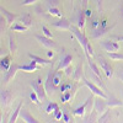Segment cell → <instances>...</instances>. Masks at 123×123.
I'll use <instances>...</instances> for the list:
<instances>
[{
  "label": "cell",
  "instance_id": "8992f818",
  "mask_svg": "<svg viewBox=\"0 0 123 123\" xmlns=\"http://www.w3.org/2000/svg\"><path fill=\"white\" fill-rule=\"evenodd\" d=\"M54 69L52 68L49 71H48V74H47V79H46V83H44V87H46V91H47V94L48 95H52L54 94V91H57V86L54 85L53 83V75H54Z\"/></svg>",
  "mask_w": 123,
  "mask_h": 123
},
{
  "label": "cell",
  "instance_id": "f6af8a7d",
  "mask_svg": "<svg viewBox=\"0 0 123 123\" xmlns=\"http://www.w3.org/2000/svg\"><path fill=\"white\" fill-rule=\"evenodd\" d=\"M69 89H71V85H70V84L63 85V86L60 85V91H62V92H65V90H69Z\"/></svg>",
  "mask_w": 123,
  "mask_h": 123
},
{
  "label": "cell",
  "instance_id": "44dd1931",
  "mask_svg": "<svg viewBox=\"0 0 123 123\" xmlns=\"http://www.w3.org/2000/svg\"><path fill=\"white\" fill-rule=\"evenodd\" d=\"M0 67H1V70L4 71H7L10 69V67H11V55H5L1 58V60H0Z\"/></svg>",
  "mask_w": 123,
  "mask_h": 123
},
{
  "label": "cell",
  "instance_id": "f35d334b",
  "mask_svg": "<svg viewBox=\"0 0 123 123\" xmlns=\"http://www.w3.org/2000/svg\"><path fill=\"white\" fill-rule=\"evenodd\" d=\"M54 118H55L57 121H59V119L63 118V111H60V108L54 112Z\"/></svg>",
  "mask_w": 123,
  "mask_h": 123
},
{
  "label": "cell",
  "instance_id": "d4e9b609",
  "mask_svg": "<svg viewBox=\"0 0 123 123\" xmlns=\"http://www.w3.org/2000/svg\"><path fill=\"white\" fill-rule=\"evenodd\" d=\"M21 108H22V102H20V104L16 106V108L14 110V112H12V115H11V117H10V123H15L16 122V119H17V117L20 116V112H21Z\"/></svg>",
  "mask_w": 123,
  "mask_h": 123
},
{
  "label": "cell",
  "instance_id": "603a6c76",
  "mask_svg": "<svg viewBox=\"0 0 123 123\" xmlns=\"http://www.w3.org/2000/svg\"><path fill=\"white\" fill-rule=\"evenodd\" d=\"M18 22H21L22 25L27 26V27H32L33 25V21H32V17H31L30 14H24L20 16V21Z\"/></svg>",
  "mask_w": 123,
  "mask_h": 123
},
{
  "label": "cell",
  "instance_id": "277c9868",
  "mask_svg": "<svg viewBox=\"0 0 123 123\" xmlns=\"http://www.w3.org/2000/svg\"><path fill=\"white\" fill-rule=\"evenodd\" d=\"M83 81H84V84L89 87V90L92 92L94 95H96V96H98V97H102V98H108V96L106 95V92H105V90L104 91H101V87L100 86H97L95 83H92V81H90L89 79H86L85 76H83Z\"/></svg>",
  "mask_w": 123,
  "mask_h": 123
},
{
  "label": "cell",
  "instance_id": "30bf717a",
  "mask_svg": "<svg viewBox=\"0 0 123 123\" xmlns=\"http://www.w3.org/2000/svg\"><path fill=\"white\" fill-rule=\"evenodd\" d=\"M52 26L57 30H63V31H70V27H71V22L69 21L68 18L65 17H59L58 21L55 22H52Z\"/></svg>",
  "mask_w": 123,
  "mask_h": 123
},
{
  "label": "cell",
  "instance_id": "ab89813d",
  "mask_svg": "<svg viewBox=\"0 0 123 123\" xmlns=\"http://www.w3.org/2000/svg\"><path fill=\"white\" fill-rule=\"evenodd\" d=\"M64 70H65V75H67V76H71V75H73V73H74V71H73V68H71V64L68 65Z\"/></svg>",
  "mask_w": 123,
  "mask_h": 123
},
{
  "label": "cell",
  "instance_id": "6da1fadb",
  "mask_svg": "<svg viewBox=\"0 0 123 123\" xmlns=\"http://www.w3.org/2000/svg\"><path fill=\"white\" fill-rule=\"evenodd\" d=\"M81 31H83V30H80L78 26H73V25H71V27H70V32H73L74 37L79 41V43L81 44V47L84 48L85 54H89V55H91V57H94V55H95L94 48H92L91 43L89 42V38L85 36L84 32H81Z\"/></svg>",
  "mask_w": 123,
  "mask_h": 123
},
{
  "label": "cell",
  "instance_id": "8d00e7d4",
  "mask_svg": "<svg viewBox=\"0 0 123 123\" xmlns=\"http://www.w3.org/2000/svg\"><path fill=\"white\" fill-rule=\"evenodd\" d=\"M46 4L48 5V7L58 6V4H59V0H46Z\"/></svg>",
  "mask_w": 123,
  "mask_h": 123
},
{
  "label": "cell",
  "instance_id": "4fadbf2b",
  "mask_svg": "<svg viewBox=\"0 0 123 123\" xmlns=\"http://www.w3.org/2000/svg\"><path fill=\"white\" fill-rule=\"evenodd\" d=\"M94 101V97H92V95L91 96H89L87 98H86V101L84 102L81 106H79L76 110H74V112H73V115L74 116H78V117H83L84 115H85V110H86V107L91 104V102Z\"/></svg>",
  "mask_w": 123,
  "mask_h": 123
},
{
  "label": "cell",
  "instance_id": "ba28073f",
  "mask_svg": "<svg viewBox=\"0 0 123 123\" xmlns=\"http://www.w3.org/2000/svg\"><path fill=\"white\" fill-rule=\"evenodd\" d=\"M35 38L37 39V42L41 44V46H43L48 49H54L55 48V42L50 38V37H47V36H42V35H35Z\"/></svg>",
  "mask_w": 123,
  "mask_h": 123
},
{
  "label": "cell",
  "instance_id": "1f68e13d",
  "mask_svg": "<svg viewBox=\"0 0 123 123\" xmlns=\"http://www.w3.org/2000/svg\"><path fill=\"white\" fill-rule=\"evenodd\" d=\"M71 97H73V94H71V91H65L63 95H62V102H67L69 101Z\"/></svg>",
  "mask_w": 123,
  "mask_h": 123
},
{
  "label": "cell",
  "instance_id": "ee69618b",
  "mask_svg": "<svg viewBox=\"0 0 123 123\" xmlns=\"http://www.w3.org/2000/svg\"><path fill=\"white\" fill-rule=\"evenodd\" d=\"M87 5H89V0H81V9L86 10L87 9Z\"/></svg>",
  "mask_w": 123,
  "mask_h": 123
},
{
  "label": "cell",
  "instance_id": "3957f363",
  "mask_svg": "<svg viewBox=\"0 0 123 123\" xmlns=\"http://www.w3.org/2000/svg\"><path fill=\"white\" fill-rule=\"evenodd\" d=\"M96 59H97V63H98L100 68L105 71L106 76H107L108 79L113 76V67L111 65L110 62H108L104 55H96Z\"/></svg>",
  "mask_w": 123,
  "mask_h": 123
},
{
  "label": "cell",
  "instance_id": "f907efd6",
  "mask_svg": "<svg viewBox=\"0 0 123 123\" xmlns=\"http://www.w3.org/2000/svg\"><path fill=\"white\" fill-rule=\"evenodd\" d=\"M70 3H71V7L74 6V0H70Z\"/></svg>",
  "mask_w": 123,
  "mask_h": 123
},
{
  "label": "cell",
  "instance_id": "7bdbcfd3",
  "mask_svg": "<svg viewBox=\"0 0 123 123\" xmlns=\"http://www.w3.org/2000/svg\"><path fill=\"white\" fill-rule=\"evenodd\" d=\"M63 121H64V122H70V121H71L70 115H68L67 112H63Z\"/></svg>",
  "mask_w": 123,
  "mask_h": 123
},
{
  "label": "cell",
  "instance_id": "8fae6325",
  "mask_svg": "<svg viewBox=\"0 0 123 123\" xmlns=\"http://www.w3.org/2000/svg\"><path fill=\"white\" fill-rule=\"evenodd\" d=\"M20 70V65L17 64H11V67H10V69L7 71H5L4 74V78H3V83L4 84H7L11 79H14V76L16 75V73Z\"/></svg>",
  "mask_w": 123,
  "mask_h": 123
},
{
  "label": "cell",
  "instance_id": "7dc6e473",
  "mask_svg": "<svg viewBox=\"0 0 123 123\" xmlns=\"http://www.w3.org/2000/svg\"><path fill=\"white\" fill-rule=\"evenodd\" d=\"M118 78L121 79V81H123V68L119 69V71H118Z\"/></svg>",
  "mask_w": 123,
  "mask_h": 123
},
{
  "label": "cell",
  "instance_id": "5bb4252c",
  "mask_svg": "<svg viewBox=\"0 0 123 123\" xmlns=\"http://www.w3.org/2000/svg\"><path fill=\"white\" fill-rule=\"evenodd\" d=\"M42 65L37 64L35 60H31L28 64H24V65H20V70L25 71V73H33V71H37L39 70V68Z\"/></svg>",
  "mask_w": 123,
  "mask_h": 123
},
{
  "label": "cell",
  "instance_id": "681fc988",
  "mask_svg": "<svg viewBox=\"0 0 123 123\" xmlns=\"http://www.w3.org/2000/svg\"><path fill=\"white\" fill-rule=\"evenodd\" d=\"M85 15H86V17H91V15H92V12H91V10L86 9V10H85Z\"/></svg>",
  "mask_w": 123,
  "mask_h": 123
},
{
  "label": "cell",
  "instance_id": "f1b7e54d",
  "mask_svg": "<svg viewBox=\"0 0 123 123\" xmlns=\"http://www.w3.org/2000/svg\"><path fill=\"white\" fill-rule=\"evenodd\" d=\"M57 110H59V105L55 104V102H49L46 107V112L47 113H52V112H55Z\"/></svg>",
  "mask_w": 123,
  "mask_h": 123
},
{
  "label": "cell",
  "instance_id": "d590c367",
  "mask_svg": "<svg viewBox=\"0 0 123 123\" xmlns=\"http://www.w3.org/2000/svg\"><path fill=\"white\" fill-rule=\"evenodd\" d=\"M90 25H91V28L92 30H95V28H97V27H100V25H101V22L98 21V18H96V17H94L91 20V22H90Z\"/></svg>",
  "mask_w": 123,
  "mask_h": 123
},
{
  "label": "cell",
  "instance_id": "e575fe53",
  "mask_svg": "<svg viewBox=\"0 0 123 123\" xmlns=\"http://www.w3.org/2000/svg\"><path fill=\"white\" fill-rule=\"evenodd\" d=\"M30 98H31V101H32L33 104H36V105H38L39 102H41V100H39L38 95L36 94L35 91H33V92H31V95H30Z\"/></svg>",
  "mask_w": 123,
  "mask_h": 123
},
{
  "label": "cell",
  "instance_id": "5b68a950",
  "mask_svg": "<svg viewBox=\"0 0 123 123\" xmlns=\"http://www.w3.org/2000/svg\"><path fill=\"white\" fill-rule=\"evenodd\" d=\"M100 46L104 48V50H105V52H107V53L118 52V50L121 49V46H119L118 42H116V39H115V41H112V39L101 41V42H100Z\"/></svg>",
  "mask_w": 123,
  "mask_h": 123
},
{
  "label": "cell",
  "instance_id": "4dcf8cb0",
  "mask_svg": "<svg viewBox=\"0 0 123 123\" xmlns=\"http://www.w3.org/2000/svg\"><path fill=\"white\" fill-rule=\"evenodd\" d=\"M48 12L49 15H52V16H57V17H63L62 16V11L57 7V6H53V7H48Z\"/></svg>",
  "mask_w": 123,
  "mask_h": 123
},
{
  "label": "cell",
  "instance_id": "2e32d148",
  "mask_svg": "<svg viewBox=\"0 0 123 123\" xmlns=\"http://www.w3.org/2000/svg\"><path fill=\"white\" fill-rule=\"evenodd\" d=\"M71 62H73V55H71V54H64L63 58H60V60H59V64L57 67V70H62V69L64 70L68 65L71 64Z\"/></svg>",
  "mask_w": 123,
  "mask_h": 123
},
{
  "label": "cell",
  "instance_id": "7402d4cb",
  "mask_svg": "<svg viewBox=\"0 0 123 123\" xmlns=\"http://www.w3.org/2000/svg\"><path fill=\"white\" fill-rule=\"evenodd\" d=\"M30 27L22 25L21 22H15L11 25V27H10V30H11V32H27Z\"/></svg>",
  "mask_w": 123,
  "mask_h": 123
},
{
  "label": "cell",
  "instance_id": "484cf974",
  "mask_svg": "<svg viewBox=\"0 0 123 123\" xmlns=\"http://www.w3.org/2000/svg\"><path fill=\"white\" fill-rule=\"evenodd\" d=\"M107 106L113 108V107H119V106H123V101L118 100V98H115V97H111V98H107Z\"/></svg>",
  "mask_w": 123,
  "mask_h": 123
},
{
  "label": "cell",
  "instance_id": "74e56055",
  "mask_svg": "<svg viewBox=\"0 0 123 123\" xmlns=\"http://www.w3.org/2000/svg\"><path fill=\"white\" fill-rule=\"evenodd\" d=\"M42 32H43V35H44V36H47V37H50V38L53 37L52 32L49 31V28H48L47 26H42Z\"/></svg>",
  "mask_w": 123,
  "mask_h": 123
},
{
  "label": "cell",
  "instance_id": "c3c4849f",
  "mask_svg": "<svg viewBox=\"0 0 123 123\" xmlns=\"http://www.w3.org/2000/svg\"><path fill=\"white\" fill-rule=\"evenodd\" d=\"M47 55H48V58H52V57L54 55V52H53V49L48 50V52H47Z\"/></svg>",
  "mask_w": 123,
  "mask_h": 123
},
{
  "label": "cell",
  "instance_id": "d6a6232c",
  "mask_svg": "<svg viewBox=\"0 0 123 123\" xmlns=\"http://www.w3.org/2000/svg\"><path fill=\"white\" fill-rule=\"evenodd\" d=\"M0 30H1V32H4L5 31V27H6V25H7V21H6V18H5V16L1 14V16H0Z\"/></svg>",
  "mask_w": 123,
  "mask_h": 123
},
{
  "label": "cell",
  "instance_id": "b9f144b4",
  "mask_svg": "<svg viewBox=\"0 0 123 123\" xmlns=\"http://www.w3.org/2000/svg\"><path fill=\"white\" fill-rule=\"evenodd\" d=\"M102 3H104V0H96V4H97V10H98V12H102Z\"/></svg>",
  "mask_w": 123,
  "mask_h": 123
},
{
  "label": "cell",
  "instance_id": "7a4b0ae2",
  "mask_svg": "<svg viewBox=\"0 0 123 123\" xmlns=\"http://www.w3.org/2000/svg\"><path fill=\"white\" fill-rule=\"evenodd\" d=\"M30 85H31V87L33 89V91L38 95V97H39L41 101H44L47 98V95L48 94H47V91H46L44 85H42V79H41V78H37L36 80H32L30 83Z\"/></svg>",
  "mask_w": 123,
  "mask_h": 123
},
{
  "label": "cell",
  "instance_id": "816d5d0a",
  "mask_svg": "<svg viewBox=\"0 0 123 123\" xmlns=\"http://www.w3.org/2000/svg\"><path fill=\"white\" fill-rule=\"evenodd\" d=\"M121 91H122V96H123V90H121ZM122 101H123V100H122Z\"/></svg>",
  "mask_w": 123,
  "mask_h": 123
},
{
  "label": "cell",
  "instance_id": "7c38bea8",
  "mask_svg": "<svg viewBox=\"0 0 123 123\" xmlns=\"http://www.w3.org/2000/svg\"><path fill=\"white\" fill-rule=\"evenodd\" d=\"M0 100H1V107H6L14 100V94L10 90H1Z\"/></svg>",
  "mask_w": 123,
  "mask_h": 123
},
{
  "label": "cell",
  "instance_id": "836d02e7",
  "mask_svg": "<svg viewBox=\"0 0 123 123\" xmlns=\"http://www.w3.org/2000/svg\"><path fill=\"white\" fill-rule=\"evenodd\" d=\"M108 116H110V112L108 111L104 112V113L100 115V117L97 118V122H107L108 121Z\"/></svg>",
  "mask_w": 123,
  "mask_h": 123
},
{
  "label": "cell",
  "instance_id": "e0dca14e",
  "mask_svg": "<svg viewBox=\"0 0 123 123\" xmlns=\"http://www.w3.org/2000/svg\"><path fill=\"white\" fill-rule=\"evenodd\" d=\"M20 116H21L22 121H24V122H26V123H38V122H39L37 118H35V117H33L32 115H31L28 111H26L25 108H21Z\"/></svg>",
  "mask_w": 123,
  "mask_h": 123
},
{
  "label": "cell",
  "instance_id": "d6986e66",
  "mask_svg": "<svg viewBox=\"0 0 123 123\" xmlns=\"http://www.w3.org/2000/svg\"><path fill=\"white\" fill-rule=\"evenodd\" d=\"M0 11H1V14L5 16L6 21H7V25H12V22H15V20L17 18V15H16V14L9 11L7 9H5V7H3V6H1V9H0Z\"/></svg>",
  "mask_w": 123,
  "mask_h": 123
},
{
  "label": "cell",
  "instance_id": "f546056e",
  "mask_svg": "<svg viewBox=\"0 0 123 123\" xmlns=\"http://www.w3.org/2000/svg\"><path fill=\"white\" fill-rule=\"evenodd\" d=\"M53 83L57 87H59L62 85V73L60 71H54V75H53Z\"/></svg>",
  "mask_w": 123,
  "mask_h": 123
},
{
  "label": "cell",
  "instance_id": "60d3db41",
  "mask_svg": "<svg viewBox=\"0 0 123 123\" xmlns=\"http://www.w3.org/2000/svg\"><path fill=\"white\" fill-rule=\"evenodd\" d=\"M38 0H24L22 1V6H27V5H32V4H35V3H37Z\"/></svg>",
  "mask_w": 123,
  "mask_h": 123
},
{
  "label": "cell",
  "instance_id": "83f0119b",
  "mask_svg": "<svg viewBox=\"0 0 123 123\" xmlns=\"http://www.w3.org/2000/svg\"><path fill=\"white\" fill-rule=\"evenodd\" d=\"M107 55H108V58L112 59V60L123 62V53H119V52H112V53H108Z\"/></svg>",
  "mask_w": 123,
  "mask_h": 123
},
{
  "label": "cell",
  "instance_id": "cb8c5ba5",
  "mask_svg": "<svg viewBox=\"0 0 123 123\" xmlns=\"http://www.w3.org/2000/svg\"><path fill=\"white\" fill-rule=\"evenodd\" d=\"M83 76H84V74H83V62L80 60V63L78 64L75 71L73 73V79L75 81H79V80H81V78H83Z\"/></svg>",
  "mask_w": 123,
  "mask_h": 123
},
{
  "label": "cell",
  "instance_id": "9c48e42d",
  "mask_svg": "<svg viewBox=\"0 0 123 123\" xmlns=\"http://www.w3.org/2000/svg\"><path fill=\"white\" fill-rule=\"evenodd\" d=\"M107 100L106 98H102L100 97L98 100H96L94 102V111L96 112L97 115H102L104 112L107 111Z\"/></svg>",
  "mask_w": 123,
  "mask_h": 123
},
{
  "label": "cell",
  "instance_id": "9a60e30c",
  "mask_svg": "<svg viewBox=\"0 0 123 123\" xmlns=\"http://www.w3.org/2000/svg\"><path fill=\"white\" fill-rule=\"evenodd\" d=\"M27 55H28V58H30L31 60H35L37 64L42 65V67H44V65H50V64H53V62L50 60V58H49V59H44V58H42V57H39V55H36V54H32V53H28Z\"/></svg>",
  "mask_w": 123,
  "mask_h": 123
},
{
  "label": "cell",
  "instance_id": "bcb514c9",
  "mask_svg": "<svg viewBox=\"0 0 123 123\" xmlns=\"http://www.w3.org/2000/svg\"><path fill=\"white\" fill-rule=\"evenodd\" d=\"M112 38L118 41V42H123V36H112Z\"/></svg>",
  "mask_w": 123,
  "mask_h": 123
},
{
  "label": "cell",
  "instance_id": "4316f807",
  "mask_svg": "<svg viewBox=\"0 0 123 123\" xmlns=\"http://www.w3.org/2000/svg\"><path fill=\"white\" fill-rule=\"evenodd\" d=\"M9 48H10V53L14 54L16 52V42L12 33H9Z\"/></svg>",
  "mask_w": 123,
  "mask_h": 123
},
{
  "label": "cell",
  "instance_id": "ffe728a7",
  "mask_svg": "<svg viewBox=\"0 0 123 123\" xmlns=\"http://www.w3.org/2000/svg\"><path fill=\"white\" fill-rule=\"evenodd\" d=\"M85 57H86L87 64H89V68L91 69V71H94V73H95L96 75L101 76V71H100V68H98V65L95 63V62L91 59V55H89V54H85Z\"/></svg>",
  "mask_w": 123,
  "mask_h": 123
},
{
  "label": "cell",
  "instance_id": "52a82bcc",
  "mask_svg": "<svg viewBox=\"0 0 123 123\" xmlns=\"http://www.w3.org/2000/svg\"><path fill=\"white\" fill-rule=\"evenodd\" d=\"M116 26V24H113L112 26H106V27H102V26H100V27H97V28H95V30H92V32H91V38L92 39H98V38H101V37H104L105 35H107L110 31H112V28H113Z\"/></svg>",
  "mask_w": 123,
  "mask_h": 123
},
{
  "label": "cell",
  "instance_id": "ac0fdd59",
  "mask_svg": "<svg viewBox=\"0 0 123 123\" xmlns=\"http://www.w3.org/2000/svg\"><path fill=\"white\" fill-rule=\"evenodd\" d=\"M85 20H86V15H85V10L80 9L78 11V16H76V26L80 30L85 28Z\"/></svg>",
  "mask_w": 123,
  "mask_h": 123
}]
</instances>
